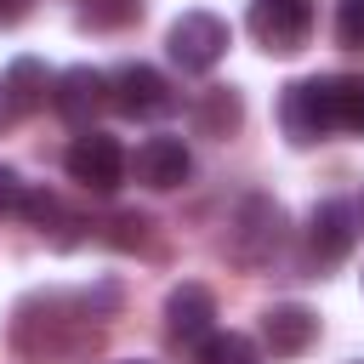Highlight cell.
<instances>
[{"mask_svg": "<svg viewBox=\"0 0 364 364\" xmlns=\"http://www.w3.org/2000/svg\"><path fill=\"white\" fill-rule=\"evenodd\" d=\"M23 199H28L23 176H17L11 165H0V216H17V210H23Z\"/></svg>", "mask_w": 364, "mask_h": 364, "instance_id": "19", "label": "cell"}, {"mask_svg": "<svg viewBox=\"0 0 364 364\" xmlns=\"http://www.w3.org/2000/svg\"><path fill=\"white\" fill-rule=\"evenodd\" d=\"M108 102V74H97V68H68L57 85H51V108L68 119V125H91V114Z\"/></svg>", "mask_w": 364, "mask_h": 364, "instance_id": "10", "label": "cell"}, {"mask_svg": "<svg viewBox=\"0 0 364 364\" xmlns=\"http://www.w3.org/2000/svg\"><path fill=\"white\" fill-rule=\"evenodd\" d=\"M63 165H68V176H74L85 193H114V188L125 182V148H119L108 131H91V125L68 142Z\"/></svg>", "mask_w": 364, "mask_h": 364, "instance_id": "4", "label": "cell"}, {"mask_svg": "<svg viewBox=\"0 0 364 364\" xmlns=\"http://www.w3.org/2000/svg\"><path fill=\"white\" fill-rule=\"evenodd\" d=\"M239 119H245V102H239V91H233V85H210V91L199 97V108H193L199 136H233V131H239Z\"/></svg>", "mask_w": 364, "mask_h": 364, "instance_id": "13", "label": "cell"}, {"mask_svg": "<svg viewBox=\"0 0 364 364\" xmlns=\"http://www.w3.org/2000/svg\"><path fill=\"white\" fill-rule=\"evenodd\" d=\"M199 364H256V341L239 330H210L199 341Z\"/></svg>", "mask_w": 364, "mask_h": 364, "instance_id": "15", "label": "cell"}, {"mask_svg": "<svg viewBox=\"0 0 364 364\" xmlns=\"http://www.w3.org/2000/svg\"><path fill=\"white\" fill-rule=\"evenodd\" d=\"M336 40L353 46V51H364V0H341L336 6Z\"/></svg>", "mask_w": 364, "mask_h": 364, "instance_id": "17", "label": "cell"}, {"mask_svg": "<svg viewBox=\"0 0 364 364\" xmlns=\"http://www.w3.org/2000/svg\"><path fill=\"white\" fill-rule=\"evenodd\" d=\"M279 239H284V210H279L267 193L239 199V210H233V222H228V256H233L239 267H262V262H273Z\"/></svg>", "mask_w": 364, "mask_h": 364, "instance_id": "1", "label": "cell"}, {"mask_svg": "<svg viewBox=\"0 0 364 364\" xmlns=\"http://www.w3.org/2000/svg\"><path fill=\"white\" fill-rule=\"evenodd\" d=\"M250 34L273 57L301 51L313 34V0H250Z\"/></svg>", "mask_w": 364, "mask_h": 364, "instance_id": "5", "label": "cell"}, {"mask_svg": "<svg viewBox=\"0 0 364 364\" xmlns=\"http://www.w3.org/2000/svg\"><path fill=\"white\" fill-rule=\"evenodd\" d=\"M279 119H284V136L296 148H313L336 131V97H330V80H290L284 97H279Z\"/></svg>", "mask_w": 364, "mask_h": 364, "instance_id": "2", "label": "cell"}, {"mask_svg": "<svg viewBox=\"0 0 364 364\" xmlns=\"http://www.w3.org/2000/svg\"><path fill=\"white\" fill-rule=\"evenodd\" d=\"M125 364H136V358H125Z\"/></svg>", "mask_w": 364, "mask_h": 364, "instance_id": "21", "label": "cell"}, {"mask_svg": "<svg viewBox=\"0 0 364 364\" xmlns=\"http://www.w3.org/2000/svg\"><path fill=\"white\" fill-rule=\"evenodd\" d=\"M51 85H57V80L46 74V63L17 57V63L6 68V80H0V102H6V114H34V108H46Z\"/></svg>", "mask_w": 364, "mask_h": 364, "instance_id": "12", "label": "cell"}, {"mask_svg": "<svg viewBox=\"0 0 364 364\" xmlns=\"http://www.w3.org/2000/svg\"><path fill=\"white\" fill-rule=\"evenodd\" d=\"M330 97H336V131H358L364 136V74H336Z\"/></svg>", "mask_w": 364, "mask_h": 364, "instance_id": "14", "label": "cell"}, {"mask_svg": "<svg viewBox=\"0 0 364 364\" xmlns=\"http://www.w3.org/2000/svg\"><path fill=\"white\" fill-rule=\"evenodd\" d=\"M353 239H358L353 205H347V199H318L313 216H307V256H313L318 267H330V262H341V256L353 250Z\"/></svg>", "mask_w": 364, "mask_h": 364, "instance_id": "7", "label": "cell"}, {"mask_svg": "<svg viewBox=\"0 0 364 364\" xmlns=\"http://www.w3.org/2000/svg\"><path fill=\"white\" fill-rule=\"evenodd\" d=\"M131 171H136L142 188H159V193H165V188H182V182L193 176V154H188L182 136H148V142L136 148Z\"/></svg>", "mask_w": 364, "mask_h": 364, "instance_id": "8", "label": "cell"}, {"mask_svg": "<svg viewBox=\"0 0 364 364\" xmlns=\"http://www.w3.org/2000/svg\"><path fill=\"white\" fill-rule=\"evenodd\" d=\"M23 11H28V0H0V23H23Z\"/></svg>", "mask_w": 364, "mask_h": 364, "instance_id": "20", "label": "cell"}, {"mask_svg": "<svg viewBox=\"0 0 364 364\" xmlns=\"http://www.w3.org/2000/svg\"><path fill=\"white\" fill-rule=\"evenodd\" d=\"M165 51L171 63H182L188 74H210L222 57H228V23L216 11H182L165 34Z\"/></svg>", "mask_w": 364, "mask_h": 364, "instance_id": "3", "label": "cell"}, {"mask_svg": "<svg viewBox=\"0 0 364 364\" xmlns=\"http://www.w3.org/2000/svg\"><path fill=\"white\" fill-rule=\"evenodd\" d=\"M108 245H119V250H131V245H142L148 239V216H136V210H119L114 222H108V233H102Z\"/></svg>", "mask_w": 364, "mask_h": 364, "instance_id": "18", "label": "cell"}, {"mask_svg": "<svg viewBox=\"0 0 364 364\" xmlns=\"http://www.w3.org/2000/svg\"><path fill=\"white\" fill-rule=\"evenodd\" d=\"M142 17V0H80V23L85 28H125Z\"/></svg>", "mask_w": 364, "mask_h": 364, "instance_id": "16", "label": "cell"}, {"mask_svg": "<svg viewBox=\"0 0 364 364\" xmlns=\"http://www.w3.org/2000/svg\"><path fill=\"white\" fill-rule=\"evenodd\" d=\"M313 336H318V313L301 307V301H279V307L262 313V341H267V353H279V358L307 353Z\"/></svg>", "mask_w": 364, "mask_h": 364, "instance_id": "9", "label": "cell"}, {"mask_svg": "<svg viewBox=\"0 0 364 364\" xmlns=\"http://www.w3.org/2000/svg\"><path fill=\"white\" fill-rule=\"evenodd\" d=\"M108 102H114L119 114H131V119H154V114H165L176 97H171V85H165L159 68H148V63H125V68L108 74Z\"/></svg>", "mask_w": 364, "mask_h": 364, "instance_id": "6", "label": "cell"}, {"mask_svg": "<svg viewBox=\"0 0 364 364\" xmlns=\"http://www.w3.org/2000/svg\"><path fill=\"white\" fill-rule=\"evenodd\" d=\"M210 318H216V296L205 290V284H176L171 296H165V330H171V341H205L210 336Z\"/></svg>", "mask_w": 364, "mask_h": 364, "instance_id": "11", "label": "cell"}]
</instances>
